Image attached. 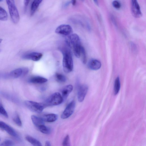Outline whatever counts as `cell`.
I'll list each match as a JSON object with an SVG mask.
<instances>
[{
  "label": "cell",
  "instance_id": "obj_24",
  "mask_svg": "<svg viewBox=\"0 0 146 146\" xmlns=\"http://www.w3.org/2000/svg\"><path fill=\"white\" fill-rule=\"evenodd\" d=\"M81 55L82 60L83 63L86 64L87 62V58L86 51L84 47L82 46L81 47L80 55Z\"/></svg>",
  "mask_w": 146,
  "mask_h": 146
},
{
  "label": "cell",
  "instance_id": "obj_16",
  "mask_svg": "<svg viewBox=\"0 0 146 146\" xmlns=\"http://www.w3.org/2000/svg\"><path fill=\"white\" fill-rule=\"evenodd\" d=\"M44 121L53 122L57 120L58 116L54 113H49L44 115L42 117Z\"/></svg>",
  "mask_w": 146,
  "mask_h": 146
},
{
  "label": "cell",
  "instance_id": "obj_4",
  "mask_svg": "<svg viewBox=\"0 0 146 146\" xmlns=\"http://www.w3.org/2000/svg\"><path fill=\"white\" fill-rule=\"evenodd\" d=\"M25 104L30 110L37 113H41L46 107L44 104L31 101H25Z\"/></svg>",
  "mask_w": 146,
  "mask_h": 146
},
{
  "label": "cell",
  "instance_id": "obj_20",
  "mask_svg": "<svg viewBox=\"0 0 146 146\" xmlns=\"http://www.w3.org/2000/svg\"><path fill=\"white\" fill-rule=\"evenodd\" d=\"M42 0H34L31 6V14L32 15L36 10Z\"/></svg>",
  "mask_w": 146,
  "mask_h": 146
},
{
  "label": "cell",
  "instance_id": "obj_30",
  "mask_svg": "<svg viewBox=\"0 0 146 146\" xmlns=\"http://www.w3.org/2000/svg\"><path fill=\"white\" fill-rule=\"evenodd\" d=\"M30 0H24V3L25 6L27 7L29 3Z\"/></svg>",
  "mask_w": 146,
  "mask_h": 146
},
{
  "label": "cell",
  "instance_id": "obj_17",
  "mask_svg": "<svg viewBox=\"0 0 146 146\" xmlns=\"http://www.w3.org/2000/svg\"><path fill=\"white\" fill-rule=\"evenodd\" d=\"M25 139L28 142L34 146H42L41 143L39 141L31 136H27Z\"/></svg>",
  "mask_w": 146,
  "mask_h": 146
},
{
  "label": "cell",
  "instance_id": "obj_34",
  "mask_svg": "<svg viewBox=\"0 0 146 146\" xmlns=\"http://www.w3.org/2000/svg\"><path fill=\"white\" fill-rule=\"evenodd\" d=\"M70 3V2H67L66 3V4H65V6H68L69 4Z\"/></svg>",
  "mask_w": 146,
  "mask_h": 146
},
{
  "label": "cell",
  "instance_id": "obj_10",
  "mask_svg": "<svg viewBox=\"0 0 146 146\" xmlns=\"http://www.w3.org/2000/svg\"><path fill=\"white\" fill-rule=\"evenodd\" d=\"M0 128L13 137H18V134L15 131L12 127L3 121H0Z\"/></svg>",
  "mask_w": 146,
  "mask_h": 146
},
{
  "label": "cell",
  "instance_id": "obj_35",
  "mask_svg": "<svg viewBox=\"0 0 146 146\" xmlns=\"http://www.w3.org/2000/svg\"><path fill=\"white\" fill-rule=\"evenodd\" d=\"M2 41V40L1 39H0V43H1Z\"/></svg>",
  "mask_w": 146,
  "mask_h": 146
},
{
  "label": "cell",
  "instance_id": "obj_14",
  "mask_svg": "<svg viewBox=\"0 0 146 146\" xmlns=\"http://www.w3.org/2000/svg\"><path fill=\"white\" fill-rule=\"evenodd\" d=\"M73 89V86L72 85L69 84L66 86L63 89L62 93L63 101L66 99L69 94L72 91Z\"/></svg>",
  "mask_w": 146,
  "mask_h": 146
},
{
  "label": "cell",
  "instance_id": "obj_26",
  "mask_svg": "<svg viewBox=\"0 0 146 146\" xmlns=\"http://www.w3.org/2000/svg\"><path fill=\"white\" fill-rule=\"evenodd\" d=\"M14 142L10 140H6L2 142L0 145L3 146H11L14 145Z\"/></svg>",
  "mask_w": 146,
  "mask_h": 146
},
{
  "label": "cell",
  "instance_id": "obj_29",
  "mask_svg": "<svg viewBox=\"0 0 146 146\" xmlns=\"http://www.w3.org/2000/svg\"><path fill=\"white\" fill-rule=\"evenodd\" d=\"M112 5L116 9H119L121 7V4L118 1L115 0L112 3Z\"/></svg>",
  "mask_w": 146,
  "mask_h": 146
},
{
  "label": "cell",
  "instance_id": "obj_27",
  "mask_svg": "<svg viewBox=\"0 0 146 146\" xmlns=\"http://www.w3.org/2000/svg\"><path fill=\"white\" fill-rule=\"evenodd\" d=\"M0 114L3 115L6 118H8V114L3 106L1 103L0 101Z\"/></svg>",
  "mask_w": 146,
  "mask_h": 146
},
{
  "label": "cell",
  "instance_id": "obj_33",
  "mask_svg": "<svg viewBox=\"0 0 146 146\" xmlns=\"http://www.w3.org/2000/svg\"><path fill=\"white\" fill-rule=\"evenodd\" d=\"M95 3L97 5H98V0H93Z\"/></svg>",
  "mask_w": 146,
  "mask_h": 146
},
{
  "label": "cell",
  "instance_id": "obj_38",
  "mask_svg": "<svg viewBox=\"0 0 146 146\" xmlns=\"http://www.w3.org/2000/svg\"></svg>",
  "mask_w": 146,
  "mask_h": 146
},
{
  "label": "cell",
  "instance_id": "obj_2",
  "mask_svg": "<svg viewBox=\"0 0 146 146\" xmlns=\"http://www.w3.org/2000/svg\"><path fill=\"white\" fill-rule=\"evenodd\" d=\"M70 46L72 47L75 56L79 58L80 56L81 44L78 36L76 34H73L70 36Z\"/></svg>",
  "mask_w": 146,
  "mask_h": 146
},
{
  "label": "cell",
  "instance_id": "obj_5",
  "mask_svg": "<svg viewBox=\"0 0 146 146\" xmlns=\"http://www.w3.org/2000/svg\"><path fill=\"white\" fill-rule=\"evenodd\" d=\"M63 101L62 96L58 92L53 94L46 100L44 104L46 106H53L59 105Z\"/></svg>",
  "mask_w": 146,
  "mask_h": 146
},
{
  "label": "cell",
  "instance_id": "obj_1",
  "mask_svg": "<svg viewBox=\"0 0 146 146\" xmlns=\"http://www.w3.org/2000/svg\"><path fill=\"white\" fill-rule=\"evenodd\" d=\"M63 55L62 65L64 71L68 73L71 72L73 68V61L70 50L67 48L62 49Z\"/></svg>",
  "mask_w": 146,
  "mask_h": 146
},
{
  "label": "cell",
  "instance_id": "obj_21",
  "mask_svg": "<svg viewBox=\"0 0 146 146\" xmlns=\"http://www.w3.org/2000/svg\"><path fill=\"white\" fill-rule=\"evenodd\" d=\"M8 18V15L5 10L0 6V20L6 21Z\"/></svg>",
  "mask_w": 146,
  "mask_h": 146
},
{
  "label": "cell",
  "instance_id": "obj_18",
  "mask_svg": "<svg viewBox=\"0 0 146 146\" xmlns=\"http://www.w3.org/2000/svg\"><path fill=\"white\" fill-rule=\"evenodd\" d=\"M23 74V70L20 68L15 69L12 71L9 74V76L12 78H17Z\"/></svg>",
  "mask_w": 146,
  "mask_h": 146
},
{
  "label": "cell",
  "instance_id": "obj_7",
  "mask_svg": "<svg viewBox=\"0 0 146 146\" xmlns=\"http://www.w3.org/2000/svg\"><path fill=\"white\" fill-rule=\"evenodd\" d=\"M131 2L132 15L136 18L141 17L142 16V13L137 0H131Z\"/></svg>",
  "mask_w": 146,
  "mask_h": 146
},
{
  "label": "cell",
  "instance_id": "obj_9",
  "mask_svg": "<svg viewBox=\"0 0 146 146\" xmlns=\"http://www.w3.org/2000/svg\"><path fill=\"white\" fill-rule=\"evenodd\" d=\"M88 87L86 84H82L79 86L78 91V98L80 102L84 100L88 92Z\"/></svg>",
  "mask_w": 146,
  "mask_h": 146
},
{
  "label": "cell",
  "instance_id": "obj_37",
  "mask_svg": "<svg viewBox=\"0 0 146 146\" xmlns=\"http://www.w3.org/2000/svg\"><path fill=\"white\" fill-rule=\"evenodd\" d=\"M0 51H1V50L0 49Z\"/></svg>",
  "mask_w": 146,
  "mask_h": 146
},
{
  "label": "cell",
  "instance_id": "obj_22",
  "mask_svg": "<svg viewBox=\"0 0 146 146\" xmlns=\"http://www.w3.org/2000/svg\"><path fill=\"white\" fill-rule=\"evenodd\" d=\"M55 78L56 80L58 82L63 83L66 81V78L63 75L58 73H56Z\"/></svg>",
  "mask_w": 146,
  "mask_h": 146
},
{
  "label": "cell",
  "instance_id": "obj_12",
  "mask_svg": "<svg viewBox=\"0 0 146 146\" xmlns=\"http://www.w3.org/2000/svg\"><path fill=\"white\" fill-rule=\"evenodd\" d=\"M89 68L93 70L99 69L101 66V63L99 60L96 59L90 60L88 64Z\"/></svg>",
  "mask_w": 146,
  "mask_h": 146
},
{
  "label": "cell",
  "instance_id": "obj_36",
  "mask_svg": "<svg viewBox=\"0 0 146 146\" xmlns=\"http://www.w3.org/2000/svg\"><path fill=\"white\" fill-rule=\"evenodd\" d=\"M2 1V0H0V2H1Z\"/></svg>",
  "mask_w": 146,
  "mask_h": 146
},
{
  "label": "cell",
  "instance_id": "obj_31",
  "mask_svg": "<svg viewBox=\"0 0 146 146\" xmlns=\"http://www.w3.org/2000/svg\"><path fill=\"white\" fill-rule=\"evenodd\" d=\"M70 3H71L72 5H75L76 3V0H71L70 1Z\"/></svg>",
  "mask_w": 146,
  "mask_h": 146
},
{
  "label": "cell",
  "instance_id": "obj_3",
  "mask_svg": "<svg viewBox=\"0 0 146 146\" xmlns=\"http://www.w3.org/2000/svg\"><path fill=\"white\" fill-rule=\"evenodd\" d=\"M10 15L13 23H18L20 20V16L16 6L14 0H6Z\"/></svg>",
  "mask_w": 146,
  "mask_h": 146
},
{
  "label": "cell",
  "instance_id": "obj_23",
  "mask_svg": "<svg viewBox=\"0 0 146 146\" xmlns=\"http://www.w3.org/2000/svg\"><path fill=\"white\" fill-rule=\"evenodd\" d=\"M38 129L41 132L44 134H49L51 132L50 128L45 125L41 126Z\"/></svg>",
  "mask_w": 146,
  "mask_h": 146
},
{
  "label": "cell",
  "instance_id": "obj_15",
  "mask_svg": "<svg viewBox=\"0 0 146 146\" xmlns=\"http://www.w3.org/2000/svg\"><path fill=\"white\" fill-rule=\"evenodd\" d=\"M47 79L44 77L40 76L32 77L29 80V82L34 84H42L47 82Z\"/></svg>",
  "mask_w": 146,
  "mask_h": 146
},
{
  "label": "cell",
  "instance_id": "obj_13",
  "mask_svg": "<svg viewBox=\"0 0 146 146\" xmlns=\"http://www.w3.org/2000/svg\"><path fill=\"white\" fill-rule=\"evenodd\" d=\"M31 118L33 123L38 128L41 126L45 125L44 121L42 117H39L35 115H32Z\"/></svg>",
  "mask_w": 146,
  "mask_h": 146
},
{
  "label": "cell",
  "instance_id": "obj_8",
  "mask_svg": "<svg viewBox=\"0 0 146 146\" xmlns=\"http://www.w3.org/2000/svg\"><path fill=\"white\" fill-rule=\"evenodd\" d=\"M72 32L71 26L68 25L63 24L58 26L56 29V33L64 35H68Z\"/></svg>",
  "mask_w": 146,
  "mask_h": 146
},
{
  "label": "cell",
  "instance_id": "obj_11",
  "mask_svg": "<svg viewBox=\"0 0 146 146\" xmlns=\"http://www.w3.org/2000/svg\"><path fill=\"white\" fill-rule=\"evenodd\" d=\"M42 56V54L41 53L32 52L25 54L23 56V58L25 59L37 61L39 60Z\"/></svg>",
  "mask_w": 146,
  "mask_h": 146
},
{
  "label": "cell",
  "instance_id": "obj_28",
  "mask_svg": "<svg viewBox=\"0 0 146 146\" xmlns=\"http://www.w3.org/2000/svg\"><path fill=\"white\" fill-rule=\"evenodd\" d=\"M70 138L68 135L64 137L62 142V145L64 146H69L70 145Z\"/></svg>",
  "mask_w": 146,
  "mask_h": 146
},
{
  "label": "cell",
  "instance_id": "obj_32",
  "mask_svg": "<svg viewBox=\"0 0 146 146\" xmlns=\"http://www.w3.org/2000/svg\"><path fill=\"white\" fill-rule=\"evenodd\" d=\"M50 142L48 141H47L45 142V146H51Z\"/></svg>",
  "mask_w": 146,
  "mask_h": 146
},
{
  "label": "cell",
  "instance_id": "obj_6",
  "mask_svg": "<svg viewBox=\"0 0 146 146\" xmlns=\"http://www.w3.org/2000/svg\"><path fill=\"white\" fill-rule=\"evenodd\" d=\"M75 102L72 101L67 105L61 115V118L65 119L70 117L74 112L75 107Z\"/></svg>",
  "mask_w": 146,
  "mask_h": 146
},
{
  "label": "cell",
  "instance_id": "obj_25",
  "mask_svg": "<svg viewBox=\"0 0 146 146\" xmlns=\"http://www.w3.org/2000/svg\"><path fill=\"white\" fill-rule=\"evenodd\" d=\"M14 122L18 126H21L22 123L19 115L17 114H15L13 117Z\"/></svg>",
  "mask_w": 146,
  "mask_h": 146
},
{
  "label": "cell",
  "instance_id": "obj_19",
  "mask_svg": "<svg viewBox=\"0 0 146 146\" xmlns=\"http://www.w3.org/2000/svg\"><path fill=\"white\" fill-rule=\"evenodd\" d=\"M120 88V78L119 76L117 77L115 79L114 84V94L115 95H117L119 92Z\"/></svg>",
  "mask_w": 146,
  "mask_h": 146
}]
</instances>
